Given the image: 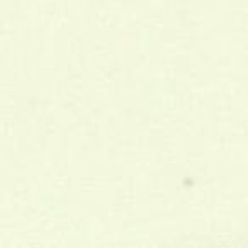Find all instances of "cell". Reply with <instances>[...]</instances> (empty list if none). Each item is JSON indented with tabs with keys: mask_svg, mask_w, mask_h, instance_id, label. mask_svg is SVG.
Returning <instances> with one entry per match:
<instances>
[]
</instances>
